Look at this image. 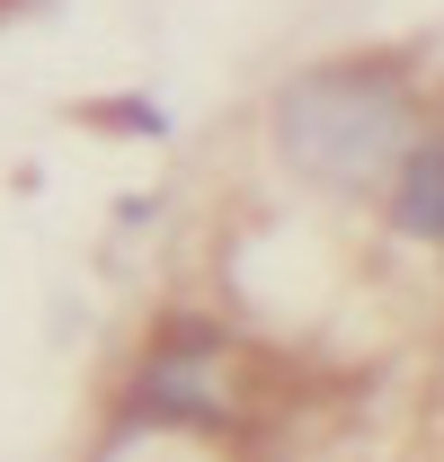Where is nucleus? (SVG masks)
<instances>
[{"instance_id": "2", "label": "nucleus", "mask_w": 444, "mask_h": 462, "mask_svg": "<svg viewBox=\"0 0 444 462\" xmlns=\"http://www.w3.org/2000/svg\"><path fill=\"white\" fill-rule=\"evenodd\" d=\"M240 346L205 338V329H187V338H169L152 356V383H143V401L161 409V418H187V427H214V418H240L231 401V383H240Z\"/></svg>"}, {"instance_id": "1", "label": "nucleus", "mask_w": 444, "mask_h": 462, "mask_svg": "<svg viewBox=\"0 0 444 462\" xmlns=\"http://www.w3.org/2000/svg\"><path fill=\"white\" fill-rule=\"evenodd\" d=\"M418 143V98L383 62H320L276 98V152L329 196H391Z\"/></svg>"}]
</instances>
